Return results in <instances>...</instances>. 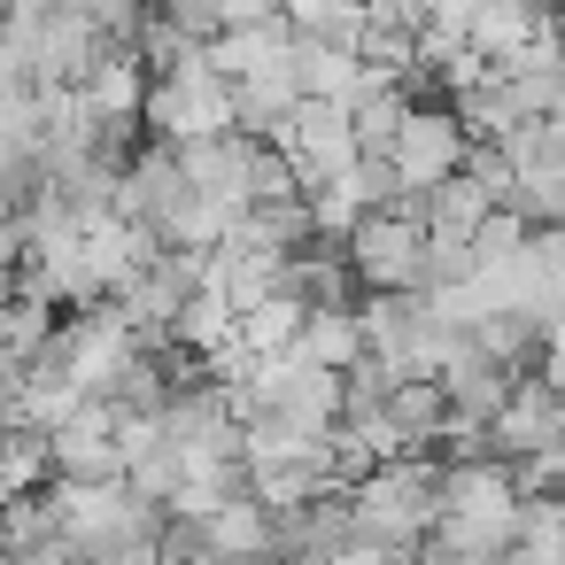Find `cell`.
<instances>
[{"label":"cell","instance_id":"1","mask_svg":"<svg viewBox=\"0 0 565 565\" xmlns=\"http://www.w3.org/2000/svg\"><path fill=\"white\" fill-rule=\"evenodd\" d=\"M434 503H441V465H434L426 449H411V457H380V465H364V472L341 488L349 534L372 542V550H387L395 565L434 534Z\"/></svg>","mask_w":565,"mask_h":565},{"label":"cell","instance_id":"2","mask_svg":"<svg viewBox=\"0 0 565 565\" xmlns=\"http://www.w3.org/2000/svg\"><path fill=\"white\" fill-rule=\"evenodd\" d=\"M434 542L503 557L519 542V472L480 457V465H441V503H434Z\"/></svg>","mask_w":565,"mask_h":565},{"label":"cell","instance_id":"3","mask_svg":"<svg viewBox=\"0 0 565 565\" xmlns=\"http://www.w3.org/2000/svg\"><path fill=\"white\" fill-rule=\"evenodd\" d=\"M356 318H364V356H380L395 380H434L465 341V326L418 287L411 295H364Z\"/></svg>","mask_w":565,"mask_h":565},{"label":"cell","instance_id":"4","mask_svg":"<svg viewBox=\"0 0 565 565\" xmlns=\"http://www.w3.org/2000/svg\"><path fill=\"white\" fill-rule=\"evenodd\" d=\"M140 132H148V140H171V148L210 140V132H233V94H225L210 47H194V55H179L171 71L148 78V94H140Z\"/></svg>","mask_w":565,"mask_h":565},{"label":"cell","instance_id":"5","mask_svg":"<svg viewBox=\"0 0 565 565\" xmlns=\"http://www.w3.org/2000/svg\"><path fill=\"white\" fill-rule=\"evenodd\" d=\"M341 256H349V271H356L364 295H411L426 279V217H411L403 202L364 210L341 233Z\"/></svg>","mask_w":565,"mask_h":565},{"label":"cell","instance_id":"6","mask_svg":"<svg viewBox=\"0 0 565 565\" xmlns=\"http://www.w3.org/2000/svg\"><path fill=\"white\" fill-rule=\"evenodd\" d=\"M271 148L287 156V171H295V186H302V194L341 186V179H349V163H356V132H349V109H341V102H302Z\"/></svg>","mask_w":565,"mask_h":565},{"label":"cell","instance_id":"7","mask_svg":"<svg viewBox=\"0 0 565 565\" xmlns=\"http://www.w3.org/2000/svg\"><path fill=\"white\" fill-rule=\"evenodd\" d=\"M465 148H472V132L457 125V109H449V102H418V109L403 117L395 148H387V163H395V186H403V194H426V186H441V179L465 163Z\"/></svg>","mask_w":565,"mask_h":565},{"label":"cell","instance_id":"8","mask_svg":"<svg viewBox=\"0 0 565 565\" xmlns=\"http://www.w3.org/2000/svg\"><path fill=\"white\" fill-rule=\"evenodd\" d=\"M557 418H565V395H557L542 372H526V380H511L503 411L488 418V449H495L503 465H526V457L557 434Z\"/></svg>","mask_w":565,"mask_h":565},{"label":"cell","instance_id":"9","mask_svg":"<svg viewBox=\"0 0 565 565\" xmlns=\"http://www.w3.org/2000/svg\"><path fill=\"white\" fill-rule=\"evenodd\" d=\"M550 32H557L550 0H480L472 24H465V47H472L480 63H519V55H534Z\"/></svg>","mask_w":565,"mask_h":565},{"label":"cell","instance_id":"10","mask_svg":"<svg viewBox=\"0 0 565 565\" xmlns=\"http://www.w3.org/2000/svg\"><path fill=\"white\" fill-rule=\"evenodd\" d=\"M225 94H233V132H248V140H279V132H287V117L302 109L295 55H279V63L248 71V78H225Z\"/></svg>","mask_w":565,"mask_h":565},{"label":"cell","instance_id":"11","mask_svg":"<svg viewBox=\"0 0 565 565\" xmlns=\"http://www.w3.org/2000/svg\"><path fill=\"white\" fill-rule=\"evenodd\" d=\"M441 434H449V395H441V380H395V395H387V426H380V457L434 449Z\"/></svg>","mask_w":565,"mask_h":565},{"label":"cell","instance_id":"12","mask_svg":"<svg viewBox=\"0 0 565 565\" xmlns=\"http://www.w3.org/2000/svg\"><path fill=\"white\" fill-rule=\"evenodd\" d=\"M434 380H441V395H449V418H457V426H488V418L503 411V395H511V372H503V364H488L472 341H457V356H449Z\"/></svg>","mask_w":565,"mask_h":565},{"label":"cell","instance_id":"13","mask_svg":"<svg viewBox=\"0 0 565 565\" xmlns=\"http://www.w3.org/2000/svg\"><path fill=\"white\" fill-rule=\"evenodd\" d=\"M295 78H302V102H356L364 94V78H372V63L349 47V40H302L295 32Z\"/></svg>","mask_w":565,"mask_h":565},{"label":"cell","instance_id":"14","mask_svg":"<svg viewBox=\"0 0 565 565\" xmlns=\"http://www.w3.org/2000/svg\"><path fill=\"white\" fill-rule=\"evenodd\" d=\"M202 519H210L217 565H271V503L233 495V503H217V511H202Z\"/></svg>","mask_w":565,"mask_h":565},{"label":"cell","instance_id":"15","mask_svg":"<svg viewBox=\"0 0 565 565\" xmlns=\"http://www.w3.org/2000/svg\"><path fill=\"white\" fill-rule=\"evenodd\" d=\"M411 109H418V102H411V86H403V78H387V71H372V78H364V94L349 102V132H356V148H364V156H387Z\"/></svg>","mask_w":565,"mask_h":565},{"label":"cell","instance_id":"16","mask_svg":"<svg viewBox=\"0 0 565 565\" xmlns=\"http://www.w3.org/2000/svg\"><path fill=\"white\" fill-rule=\"evenodd\" d=\"M418 202H426V233H434V241H472V233L488 225V210H495V194H488L465 163H457L441 186H426Z\"/></svg>","mask_w":565,"mask_h":565},{"label":"cell","instance_id":"17","mask_svg":"<svg viewBox=\"0 0 565 565\" xmlns=\"http://www.w3.org/2000/svg\"><path fill=\"white\" fill-rule=\"evenodd\" d=\"M465 341H472L488 364H503L511 380H526L534 356H542V318H534V310H488V318L465 326Z\"/></svg>","mask_w":565,"mask_h":565},{"label":"cell","instance_id":"18","mask_svg":"<svg viewBox=\"0 0 565 565\" xmlns=\"http://www.w3.org/2000/svg\"><path fill=\"white\" fill-rule=\"evenodd\" d=\"M40 488H55V441H47V426H9L0 434V503H17V495H40Z\"/></svg>","mask_w":565,"mask_h":565},{"label":"cell","instance_id":"19","mask_svg":"<svg viewBox=\"0 0 565 565\" xmlns=\"http://www.w3.org/2000/svg\"><path fill=\"white\" fill-rule=\"evenodd\" d=\"M295 356H310V364H326V372H349V364L364 356V318H356V310H302Z\"/></svg>","mask_w":565,"mask_h":565},{"label":"cell","instance_id":"20","mask_svg":"<svg viewBox=\"0 0 565 565\" xmlns=\"http://www.w3.org/2000/svg\"><path fill=\"white\" fill-rule=\"evenodd\" d=\"M55 318L63 310H47V302L9 287V295H0V356H9V364H40L47 341H55Z\"/></svg>","mask_w":565,"mask_h":565},{"label":"cell","instance_id":"21","mask_svg":"<svg viewBox=\"0 0 565 565\" xmlns=\"http://www.w3.org/2000/svg\"><path fill=\"white\" fill-rule=\"evenodd\" d=\"M503 210L519 225H565V163H542V171H519Z\"/></svg>","mask_w":565,"mask_h":565},{"label":"cell","instance_id":"22","mask_svg":"<svg viewBox=\"0 0 565 565\" xmlns=\"http://www.w3.org/2000/svg\"><path fill=\"white\" fill-rule=\"evenodd\" d=\"M156 17H163L171 32H186L194 47H210V40L225 32V0H156Z\"/></svg>","mask_w":565,"mask_h":565},{"label":"cell","instance_id":"23","mask_svg":"<svg viewBox=\"0 0 565 565\" xmlns=\"http://www.w3.org/2000/svg\"><path fill=\"white\" fill-rule=\"evenodd\" d=\"M534 372L565 395V310H557V318H542V356H534Z\"/></svg>","mask_w":565,"mask_h":565},{"label":"cell","instance_id":"24","mask_svg":"<svg viewBox=\"0 0 565 565\" xmlns=\"http://www.w3.org/2000/svg\"><path fill=\"white\" fill-rule=\"evenodd\" d=\"M403 565H495V557H472V550H449V542H434V534H426Z\"/></svg>","mask_w":565,"mask_h":565},{"label":"cell","instance_id":"25","mask_svg":"<svg viewBox=\"0 0 565 565\" xmlns=\"http://www.w3.org/2000/svg\"><path fill=\"white\" fill-rule=\"evenodd\" d=\"M326 565H395V557H387V550H372V542H356V534H349V542H341V550H333V557H326Z\"/></svg>","mask_w":565,"mask_h":565},{"label":"cell","instance_id":"26","mask_svg":"<svg viewBox=\"0 0 565 565\" xmlns=\"http://www.w3.org/2000/svg\"><path fill=\"white\" fill-rule=\"evenodd\" d=\"M395 9H411V17H426V9H434V0H395Z\"/></svg>","mask_w":565,"mask_h":565},{"label":"cell","instance_id":"27","mask_svg":"<svg viewBox=\"0 0 565 565\" xmlns=\"http://www.w3.org/2000/svg\"><path fill=\"white\" fill-rule=\"evenodd\" d=\"M0 295H9V271H0Z\"/></svg>","mask_w":565,"mask_h":565}]
</instances>
